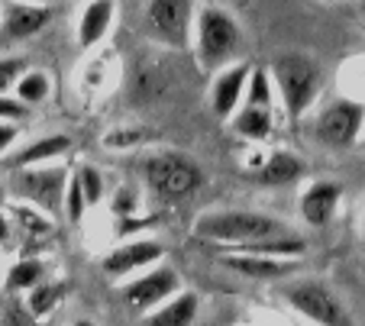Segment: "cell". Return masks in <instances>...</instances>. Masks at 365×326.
I'll return each mask as SVG.
<instances>
[{
	"instance_id": "24",
	"label": "cell",
	"mask_w": 365,
	"mask_h": 326,
	"mask_svg": "<svg viewBox=\"0 0 365 326\" xmlns=\"http://www.w3.org/2000/svg\"><path fill=\"white\" fill-rule=\"evenodd\" d=\"M246 107H272V78L269 71L255 68L249 75V84H246Z\"/></svg>"
},
{
	"instance_id": "33",
	"label": "cell",
	"mask_w": 365,
	"mask_h": 326,
	"mask_svg": "<svg viewBox=\"0 0 365 326\" xmlns=\"http://www.w3.org/2000/svg\"><path fill=\"white\" fill-rule=\"evenodd\" d=\"M0 243H10V220L4 210H0Z\"/></svg>"
},
{
	"instance_id": "31",
	"label": "cell",
	"mask_w": 365,
	"mask_h": 326,
	"mask_svg": "<svg viewBox=\"0 0 365 326\" xmlns=\"http://www.w3.org/2000/svg\"><path fill=\"white\" fill-rule=\"evenodd\" d=\"M133 210H136V194H133L130 188H120L117 197H113V214L126 216V214H133Z\"/></svg>"
},
{
	"instance_id": "36",
	"label": "cell",
	"mask_w": 365,
	"mask_h": 326,
	"mask_svg": "<svg viewBox=\"0 0 365 326\" xmlns=\"http://www.w3.org/2000/svg\"><path fill=\"white\" fill-rule=\"evenodd\" d=\"M71 326H97V323H94V320H75Z\"/></svg>"
},
{
	"instance_id": "26",
	"label": "cell",
	"mask_w": 365,
	"mask_h": 326,
	"mask_svg": "<svg viewBox=\"0 0 365 326\" xmlns=\"http://www.w3.org/2000/svg\"><path fill=\"white\" fill-rule=\"evenodd\" d=\"M0 326H39V320L26 310L23 300H7L0 304Z\"/></svg>"
},
{
	"instance_id": "29",
	"label": "cell",
	"mask_w": 365,
	"mask_h": 326,
	"mask_svg": "<svg viewBox=\"0 0 365 326\" xmlns=\"http://www.w3.org/2000/svg\"><path fill=\"white\" fill-rule=\"evenodd\" d=\"M29 117V107L23 104V100H16V98H0V123H20V120H26Z\"/></svg>"
},
{
	"instance_id": "7",
	"label": "cell",
	"mask_w": 365,
	"mask_h": 326,
	"mask_svg": "<svg viewBox=\"0 0 365 326\" xmlns=\"http://www.w3.org/2000/svg\"><path fill=\"white\" fill-rule=\"evenodd\" d=\"M365 123V104L359 100H333L324 113L317 117V139L330 149H346L362 136Z\"/></svg>"
},
{
	"instance_id": "39",
	"label": "cell",
	"mask_w": 365,
	"mask_h": 326,
	"mask_svg": "<svg viewBox=\"0 0 365 326\" xmlns=\"http://www.w3.org/2000/svg\"><path fill=\"white\" fill-rule=\"evenodd\" d=\"M362 146H365V136H362Z\"/></svg>"
},
{
	"instance_id": "2",
	"label": "cell",
	"mask_w": 365,
	"mask_h": 326,
	"mask_svg": "<svg viewBox=\"0 0 365 326\" xmlns=\"http://www.w3.org/2000/svg\"><path fill=\"white\" fill-rule=\"evenodd\" d=\"M272 81L282 90L284 110L291 120H301L304 113L314 107L320 94V81H324V71L310 56L301 52H288V56H278L272 65Z\"/></svg>"
},
{
	"instance_id": "6",
	"label": "cell",
	"mask_w": 365,
	"mask_h": 326,
	"mask_svg": "<svg viewBox=\"0 0 365 326\" xmlns=\"http://www.w3.org/2000/svg\"><path fill=\"white\" fill-rule=\"evenodd\" d=\"M284 300L294 307L301 317H307L310 323L320 326H356L349 317V310L343 307V300L330 291L327 285L314 281V278H304V281H291L284 288Z\"/></svg>"
},
{
	"instance_id": "27",
	"label": "cell",
	"mask_w": 365,
	"mask_h": 326,
	"mask_svg": "<svg viewBox=\"0 0 365 326\" xmlns=\"http://www.w3.org/2000/svg\"><path fill=\"white\" fill-rule=\"evenodd\" d=\"M62 210H65V216H68V223H81L84 210H88V201H84L81 184H78L75 174L68 178V191H65V204H62Z\"/></svg>"
},
{
	"instance_id": "12",
	"label": "cell",
	"mask_w": 365,
	"mask_h": 326,
	"mask_svg": "<svg viewBox=\"0 0 365 326\" xmlns=\"http://www.w3.org/2000/svg\"><path fill=\"white\" fill-rule=\"evenodd\" d=\"M339 201H343V184L336 181H314L301 194V216L310 226H324L333 220Z\"/></svg>"
},
{
	"instance_id": "16",
	"label": "cell",
	"mask_w": 365,
	"mask_h": 326,
	"mask_svg": "<svg viewBox=\"0 0 365 326\" xmlns=\"http://www.w3.org/2000/svg\"><path fill=\"white\" fill-rule=\"evenodd\" d=\"M246 174L259 184H265V188H278V184H291L301 174V162L288 152H272L262 165H252Z\"/></svg>"
},
{
	"instance_id": "17",
	"label": "cell",
	"mask_w": 365,
	"mask_h": 326,
	"mask_svg": "<svg viewBox=\"0 0 365 326\" xmlns=\"http://www.w3.org/2000/svg\"><path fill=\"white\" fill-rule=\"evenodd\" d=\"M71 149V139L68 136H46V139H36L29 142L26 149L10 159V168H33V165H48V162H56L58 155H65Z\"/></svg>"
},
{
	"instance_id": "1",
	"label": "cell",
	"mask_w": 365,
	"mask_h": 326,
	"mask_svg": "<svg viewBox=\"0 0 365 326\" xmlns=\"http://www.w3.org/2000/svg\"><path fill=\"white\" fill-rule=\"evenodd\" d=\"M194 233H197V239L236 246V249L265 243V239L291 236L282 220H275L269 214H252V210H217V214H204L194 223Z\"/></svg>"
},
{
	"instance_id": "40",
	"label": "cell",
	"mask_w": 365,
	"mask_h": 326,
	"mask_svg": "<svg viewBox=\"0 0 365 326\" xmlns=\"http://www.w3.org/2000/svg\"><path fill=\"white\" fill-rule=\"evenodd\" d=\"M327 4H333V0H327Z\"/></svg>"
},
{
	"instance_id": "18",
	"label": "cell",
	"mask_w": 365,
	"mask_h": 326,
	"mask_svg": "<svg viewBox=\"0 0 365 326\" xmlns=\"http://www.w3.org/2000/svg\"><path fill=\"white\" fill-rule=\"evenodd\" d=\"M48 7H29V4H20V7H14L7 14V20H4V33L10 36V39H29V36H36L42 26L48 23Z\"/></svg>"
},
{
	"instance_id": "25",
	"label": "cell",
	"mask_w": 365,
	"mask_h": 326,
	"mask_svg": "<svg viewBox=\"0 0 365 326\" xmlns=\"http://www.w3.org/2000/svg\"><path fill=\"white\" fill-rule=\"evenodd\" d=\"M75 178H78V184H81V194H84V201H88V207H94V204L101 201V194H103L101 172H97L94 165H81L75 172Z\"/></svg>"
},
{
	"instance_id": "38",
	"label": "cell",
	"mask_w": 365,
	"mask_h": 326,
	"mask_svg": "<svg viewBox=\"0 0 365 326\" xmlns=\"http://www.w3.org/2000/svg\"><path fill=\"white\" fill-rule=\"evenodd\" d=\"M362 10H365V0H362Z\"/></svg>"
},
{
	"instance_id": "10",
	"label": "cell",
	"mask_w": 365,
	"mask_h": 326,
	"mask_svg": "<svg viewBox=\"0 0 365 326\" xmlns=\"http://www.w3.org/2000/svg\"><path fill=\"white\" fill-rule=\"evenodd\" d=\"M162 243H152V239H136V243H123L117 249H110L103 256V271L113 278L133 275L139 268H149V265L162 262Z\"/></svg>"
},
{
	"instance_id": "3",
	"label": "cell",
	"mask_w": 365,
	"mask_h": 326,
	"mask_svg": "<svg viewBox=\"0 0 365 326\" xmlns=\"http://www.w3.org/2000/svg\"><path fill=\"white\" fill-rule=\"evenodd\" d=\"M68 178H71V172L56 165V162L33 165V168H14L7 178V194H14L20 204H29V207L52 216L65 204Z\"/></svg>"
},
{
	"instance_id": "28",
	"label": "cell",
	"mask_w": 365,
	"mask_h": 326,
	"mask_svg": "<svg viewBox=\"0 0 365 326\" xmlns=\"http://www.w3.org/2000/svg\"><path fill=\"white\" fill-rule=\"evenodd\" d=\"M29 71L26 58H0V98L7 94L10 88H16V81H20L23 75Z\"/></svg>"
},
{
	"instance_id": "8",
	"label": "cell",
	"mask_w": 365,
	"mask_h": 326,
	"mask_svg": "<svg viewBox=\"0 0 365 326\" xmlns=\"http://www.w3.org/2000/svg\"><path fill=\"white\" fill-rule=\"evenodd\" d=\"M181 288L178 271L168 268V265H159V268L145 271V275L133 278L123 285V300L130 307H136L139 313H152L159 304H165L168 298H175Z\"/></svg>"
},
{
	"instance_id": "37",
	"label": "cell",
	"mask_w": 365,
	"mask_h": 326,
	"mask_svg": "<svg viewBox=\"0 0 365 326\" xmlns=\"http://www.w3.org/2000/svg\"><path fill=\"white\" fill-rule=\"evenodd\" d=\"M362 236H365V216H362Z\"/></svg>"
},
{
	"instance_id": "15",
	"label": "cell",
	"mask_w": 365,
	"mask_h": 326,
	"mask_svg": "<svg viewBox=\"0 0 365 326\" xmlns=\"http://www.w3.org/2000/svg\"><path fill=\"white\" fill-rule=\"evenodd\" d=\"M113 23V0H91L81 14V23H78V46L81 49H91L103 36L110 33Z\"/></svg>"
},
{
	"instance_id": "5",
	"label": "cell",
	"mask_w": 365,
	"mask_h": 326,
	"mask_svg": "<svg viewBox=\"0 0 365 326\" xmlns=\"http://www.w3.org/2000/svg\"><path fill=\"white\" fill-rule=\"evenodd\" d=\"M143 174H145V181H149V188L165 197H185V194H191V191H197L200 181H204V174H200L197 162H194L191 155L168 152V149L152 152L143 165Z\"/></svg>"
},
{
	"instance_id": "35",
	"label": "cell",
	"mask_w": 365,
	"mask_h": 326,
	"mask_svg": "<svg viewBox=\"0 0 365 326\" xmlns=\"http://www.w3.org/2000/svg\"><path fill=\"white\" fill-rule=\"evenodd\" d=\"M4 204H7V184L0 181V207H4Z\"/></svg>"
},
{
	"instance_id": "11",
	"label": "cell",
	"mask_w": 365,
	"mask_h": 326,
	"mask_svg": "<svg viewBox=\"0 0 365 326\" xmlns=\"http://www.w3.org/2000/svg\"><path fill=\"white\" fill-rule=\"evenodd\" d=\"M249 75H252V68H249L246 62H240V65H230V68L214 81L210 104H214V113L220 120H233L236 117V107L246 100Z\"/></svg>"
},
{
	"instance_id": "14",
	"label": "cell",
	"mask_w": 365,
	"mask_h": 326,
	"mask_svg": "<svg viewBox=\"0 0 365 326\" xmlns=\"http://www.w3.org/2000/svg\"><path fill=\"white\" fill-rule=\"evenodd\" d=\"M200 298L194 291H178L175 298H168L162 307L145 317V326H191L194 317H197Z\"/></svg>"
},
{
	"instance_id": "13",
	"label": "cell",
	"mask_w": 365,
	"mask_h": 326,
	"mask_svg": "<svg viewBox=\"0 0 365 326\" xmlns=\"http://www.w3.org/2000/svg\"><path fill=\"white\" fill-rule=\"evenodd\" d=\"M223 265L252 278V281H278V278H291L301 268L297 258H265V256H227Z\"/></svg>"
},
{
	"instance_id": "22",
	"label": "cell",
	"mask_w": 365,
	"mask_h": 326,
	"mask_svg": "<svg viewBox=\"0 0 365 326\" xmlns=\"http://www.w3.org/2000/svg\"><path fill=\"white\" fill-rule=\"evenodd\" d=\"M48 75H42V71H26V75L16 81V100H23L26 107H33V104H42V100L48 98Z\"/></svg>"
},
{
	"instance_id": "30",
	"label": "cell",
	"mask_w": 365,
	"mask_h": 326,
	"mask_svg": "<svg viewBox=\"0 0 365 326\" xmlns=\"http://www.w3.org/2000/svg\"><path fill=\"white\" fill-rule=\"evenodd\" d=\"M143 142V132L139 130H117L110 136H103V146L107 149H133Z\"/></svg>"
},
{
	"instance_id": "21",
	"label": "cell",
	"mask_w": 365,
	"mask_h": 326,
	"mask_svg": "<svg viewBox=\"0 0 365 326\" xmlns=\"http://www.w3.org/2000/svg\"><path fill=\"white\" fill-rule=\"evenodd\" d=\"M46 281V265L39 258H20L7 275V288L10 291H33L36 285Z\"/></svg>"
},
{
	"instance_id": "4",
	"label": "cell",
	"mask_w": 365,
	"mask_h": 326,
	"mask_svg": "<svg viewBox=\"0 0 365 326\" xmlns=\"http://www.w3.org/2000/svg\"><path fill=\"white\" fill-rule=\"evenodd\" d=\"M194 49H197V62L207 71L233 62L242 52L240 23L220 7H204L197 14V42H194Z\"/></svg>"
},
{
	"instance_id": "34",
	"label": "cell",
	"mask_w": 365,
	"mask_h": 326,
	"mask_svg": "<svg viewBox=\"0 0 365 326\" xmlns=\"http://www.w3.org/2000/svg\"><path fill=\"white\" fill-rule=\"evenodd\" d=\"M23 4H29V7H46V4H52V0H23Z\"/></svg>"
},
{
	"instance_id": "20",
	"label": "cell",
	"mask_w": 365,
	"mask_h": 326,
	"mask_svg": "<svg viewBox=\"0 0 365 326\" xmlns=\"http://www.w3.org/2000/svg\"><path fill=\"white\" fill-rule=\"evenodd\" d=\"M65 300V285L62 281H42V285H36L33 291H26V310L33 313L36 320H42V317H48V313L56 310L58 304Z\"/></svg>"
},
{
	"instance_id": "9",
	"label": "cell",
	"mask_w": 365,
	"mask_h": 326,
	"mask_svg": "<svg viewBox=\"0 0 365 326\" xmlns=\"http://www.w3.org/2000/svg\"><path fill=\"white\" fill-rule=\"evenodd\" d=\"M152 36H159L168 46H187L191 36V23H194V10L191 0H149L145 10Z\"/></svg>"
},
{
	"instance_id": "32",
	"label": "cell",
	"mask_w": 365,
	"mask_h": 326,
	"mask_svg": "<svg viewBox=\"0 0 365 326\" xmlns=\"http://www.w3.org/2000/svg\"><path fill=\"white\" fill-rule=\"evenodd\" d=\"M16 136H20V130H16L14 123H0V155H4L10 146H14Z\"/></svg>"
},
{
	"instance_id": "23",
	"label": "cell",
	"mask_w": 365,
	"mask_h": 326,
	"mask_svg": "<svg viewBox=\"0 0 365 326\" xmlns=\"http://www.w3.org/2000/svg\"><path fill=\"white\" fill-rule=\"evenodd\" d=\"M14 216L20 220V226L26 229L29 236H48L52 233V223H48V214H42V210L29 207V204H14Z\"/></svg>"
},
{
	"instance_id": "19",
	"label": "cell",
	"mask_w": 365,
	"mask_h": 326,
	"mask_svg": "<svg viewBox=\"0 0 365 326\" xmlns=\"http://www.w3.org/2000/svg\"><path fill=\"white\" fill-rule=\"evenodd\" d=\"M233 130L252 142H265L272 136V110L265 107H242L233 117Z\"/></svg>"
}]
</instances>
